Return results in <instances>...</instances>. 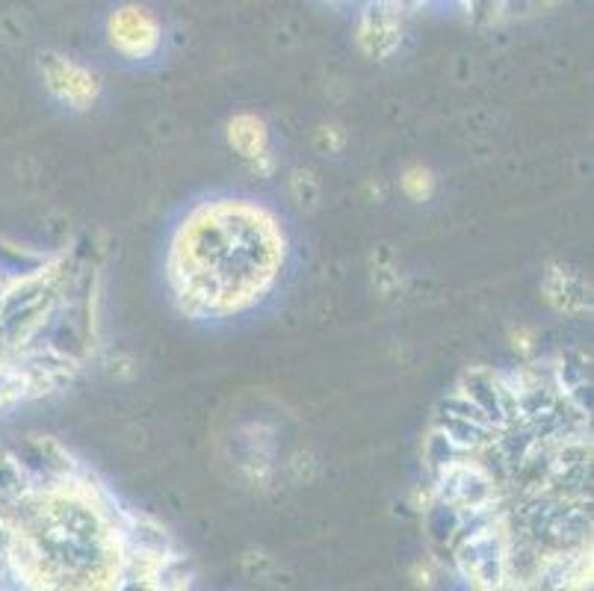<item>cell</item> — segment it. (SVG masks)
I'll return each instance as SVG.
<instances>
[{"mask_svg": "<svg viewBox=\"0 0 594 591\" xmlns=\"http://www.w3.org/2000/svg\"><path fill=\"white\" fill-rule=\"evenodd\" d=\"M284 263V234L264 207L213 201L178 228L169 281L193 314L228 317L261 302Z\"/></svg>", "mask_w": 594, "mask_h": 591, "instance_id": "cell-1", "label": "cell"}, {"mask_svg": "<svg viewBox=\"0 0 594 591\" xmlns=\"http://www.w3.org/2000/svg\"><path fill=\"white\" fill-rule=\"evenodd\" d=\"M107 33H110V45L125 54L128 60H145L151 54H157L160 48V21L154 18V12H148L145 6H119L110 21H107Z\"/></svg>", "mask_w": 594, "mask_h": 591, "instance_id": "cell-2", "label": "cell"}, {"mask_svg": "<svg viewBox=\"0 0 594 591\" xmlns=\"http://www.w3.org/2000/svg\"><path fill=\"white\" fill-rule=\"evenodd\" d=\"M45 77H48V86H51L63 101L74 104V107H86L89 101H95V92H98L95 77H92L89 71H83L80 66L68 63V60H57V57L48 60Z\"/></svg>", "mask_w": 594, "mask_h": 591, "instance_id": "cell-3", "label": "cell"}, {"mask_svg": "<svg viewBox=\"0 0 594 591\" xmlns=\"http://www.w3.org/2000/svg\"><path fill=\"white\" fill-rule=\"evenodd\" d=\"M228 142L240 151L246 160H258L266 154V128L255 116H237L228 125Z\"/></svg>", "mask_w": 594, "mask_h": 591, "instance_id": "cell-4", "label": "cell"}, {"mask_svg": "<svg viewBox=\"0 0 594 591\" xmlns=\"http://www.w3.org/2000/svg\"><path fill=\"white\" fill-rule=\"evenodd\" d=\"M402 187H405L408 196L423 198L429 196V190H432V178H429V172H423V169H411V172L402 178Z\"/></svg>", "mask_w": 594, "mask_h": 591, "instance_id": "cell-5", "label": "cell"}]
</instances>
